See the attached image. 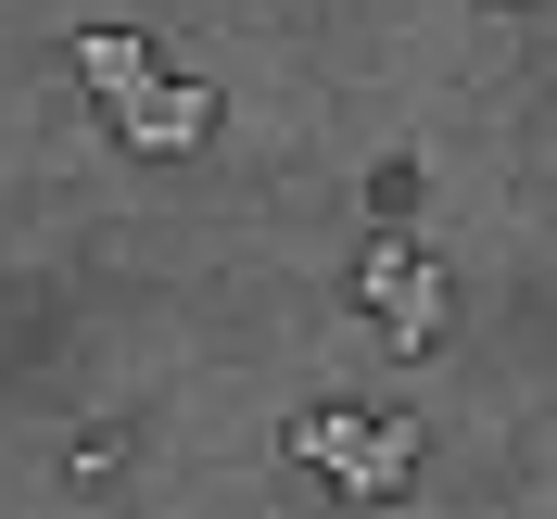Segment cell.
Returning a JSON list of instances; mask_svg holds the SVG:
<instances>
[{
  "label": "cell",
  "instance_id": "1",
  "mask_svg": "<svg viewBox=\"0 0 557 519\" xmlns=\"http://www.w3.org/2000/svg\"><path fill=\"white\" fill-rule=\"evenodd\" d=\"M292 456H305V469H330V482H343L355 507H393V494L418 482V418H355V406H305V418H292Z\"/></svg>",
  "mask_w": 557,
  "mask_h": 519
},
{
  "label": "cell",
  "instance_id": "2",
  "mask_svg": "<svg viewBox=\"0 0 557 519\" xmlns=\"http://www.w3.org/2000/svg\"><path fill=\"white\" fill-rule=\"evenodd\" d=\"M355 305H381L393 343L431 355L444 343V267H431V242H418V228H381V242L355 254Z\"/></svg>",
  "mask_w": 557,
  "mask_h": 519
},
{
  "label": "cell",
  "instance_id": "3",
  "mask_svg": "<svg viewBox=\"0 0 557 519\" xmlns=\"http://www.w3.org/2000/svg\"><path fill=\"white\" fill-rule=\"evenodd\" d=\"M114 139H127V152H203V139H215V89L152 76V89H127V102H114Z\"/></svg>",
  "mask_w": 557,
  "mask_h": 519
},
{
  "label": "cell",
  "instance_id": "4",
  "mask_svg": "<svg viewBox=\"0 0 557 519\" xmlns=\"http://www.w3.org/2000/svg\"><path fill=\"white\" fill-rule=\"evenodd\" d=\"M76 76H89L102 102H127V89H152V38H127V26H89V38H76Z\"/></svg>",
  "mask_w": 557,
  "mask_h": 519
}]
</instances>
